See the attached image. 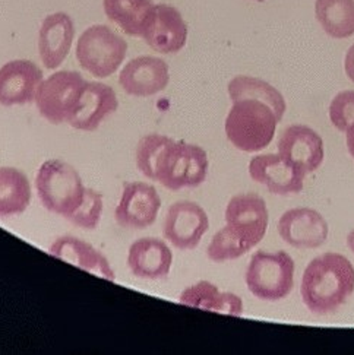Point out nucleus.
Returning a JSON list of instances; mask_svg holds the SVG:
<instances>
[{
	"label": "nucleus",
	"instance_id": "obj_5",
	"mask_svg": "<svg viewBox=\"0 0 354 355\" xmlns=\"http://www.w3.org/2000/svg\"><path fill=\"white\" fill-rule=\"evenodd\" d=\"M35 189L43 207L66 220L81 207L87 190L79 173L60 159L42 164L35 175Z\"/></svg>",
	"mask_w": 354,
	"mask_h": 355
},
{
	"label": "nucleus",
	"instance_id": "obj_8",
	"mask_svg": "<svg viewBox=\"0 0 354 355\" xmlns=\"http://www.w3.org/2000/svg\"><path fill=\"white\" fill-rule=\"evenodd\" d=\"M88 82L79 72L62 71L44 79L35 95V107L51 125L67 123L74 116Z\"/></svg>",
	"mask_w": 354,
	"mask_h": 355
},
{
	"label": "nucleus",
	"instance_id": "obj_13",
	"mask_svg": "<svg viewBox=\"0 0 354 355\" xmlns=\"http://www.w3.org/2000/svg\"><path fill=\"white\" fill-rule=\"evenodd\" d=\"M280 237L296 249H318L328 239V223L315 209L297 208L284 212L278 221Z\"/></svg>",
	"mask_w": 354,
	"mask_h": 355
},
{
	"label": "nucleus",
	"instance_id": "obj_22",
	"mask_svg": "<svg viewBox=\"0 0 354 355\" xmlns=\"http://www.w3.org/2000/svg\"><path fill=\"white\" fill-rule=\"evenodd\" d=\"M106 17L128 35L142 37L153 17V0H104Z\"/></svg>",
	"mask_w": 354,
	"mask_h": 355
},
{
	"label": "nucleus",
	"instance_id": "obj_20",
	"mask_svg": "<svg viewBox=\"0 0 354 355\" xmlns=\"http://www.w3.org/2000/svg\"><path fill=\"white\" fill-rule=\"evenodd\" d=\"M49 253L63 262L90 272V274L108 281H116L115 270L110 266V262L107 261V257L92 248L91 244L78 237L63 236L56 239L49 248Z\"/></svg>",
	"mask_w": 354,
	"mask_h": 355
},
{
	"label": "nucleus",
	"instance_id": "obj_9",
	"mask_svg": "<svg viewBox=\"0 0 354 355\" xmlns=\"http://www.w3.org/2000/svg\"><path fill=\"white\" fill-rule=\"evenodd\" d=\"M210 228L208 215L201 205L190 200L174 202L169 208L162 236L179 250H194Z\"/></svg>",
	"mask_w": 354,
	"mask_h": 355
},
{
	"label": "nucleus",
	"instance_id": "obj_26",
	"mask_svg": "<svg viewBox=\"0 0 354 355\" xmlns=\"http://www.w3.org/2000/svg\"><path fill=\"white\" fill-rule=\"evenodd\" d=\"M330 119L339 132H347L354 125V91L335 95L330 104Z\"/></svg>",
	"mask_w": 354,
	"mask_h": 355
},
{
	"label": "nucleus",
	"instance_id": "obj_11",
	"mask_svg": "<svg viewBox=\"0 0 354 355\" xmlns=\"http://www.w3.org/2000/svg\"><path fill=\"white\" fill-rule=\"evenodd\" d=\"M278 154L307 175L321 167L325 157L323 141L313 129L292 125L280 135Z\"/></svg>",
	"mask_w": 354,
	"mask_h": 355
},
{
	"label": "nucleus",
	"instance_id": "obj_1",
	"mask_svg": "<svg viewBox=\"0 0 354 355\" xmlns=\"http://www.w3.org/2000/svg\"><path fill=\"white\" fill-rule=\"evenodd\" d=\"M228 95L233 105L226 117L227 139L243 153L267 148L287 110L283 94L262 79L239 75L228 82Z\"/></svg>",
	"mask_w": 354,
	"mask_h": 355
},
{
	"label": "nucleus",
	"instance_id": "obj_19",
	"mask_svg": "<svg viewBox=\"0 0 354 355\" xmlns=\"http://www.w3.org/2000/svg\"><path fill=\"white\" fill-rule=\"evenodd\" d=\"M117 108V95L112 87L101 82H88L78 108L67 123L74 129L94 132L100 128L104 119L116 113Z\"/></svg>",
	"mask_w": 354,
	"mask_h": 355
},
{
	"label": "nucleus",
	"instance_id": "obj_15",
	"mask_svg": "<svg viewBox=\"0 0 354 355\" xmlns=\"http://www.w3.org/2000/svg\"><path fill=\"white\" fill-rule=\"evenodd\" d=\"M43 71L31 60H12L0 67V104L24 105L35 101Z\"/></svg>",
	"mask_w": 354,
	"mask_h": 355
},
{
	"label": "nucleus",
	"instance_id": "obj_3",
	"mask_svg": "<svg viewBox=\"0 0 354 355\" xmlns=\"http://www.w3.org/2000/svg\"><path fill=\"white\" fill-rule=\"evenodd\" d=\"M354 293V266L339 253H323L303 272L301 294L305 306L315 315H331Z\"/></svg>",
	"mask_w": 354,
	"mask_h": 355
},
{
	"label": "nucleus",
	"instance_id": "obj_16",
	"mask_svg": "<svg viewBox=\"0 0 354 355\" xmlns=\"http://www.w3.org/2000/svg\"><path fill=\"white\" fill-rule=\"evenodd\" d=\"M153 50L162 54L179 53L187 41V24L171 5H155L142 37Z\"/></svg>",
	"mask_w": 354,
	"mask_h": 355
},
{
	"label": "nucleus",
	"instance_id": "obj_21",
	"mask_svg": "<svg viewBox=\"0 0 354 355\" xmlns=\"http://www.w3.org/2000/svg\"><path fill=\"white\" fill-rule=\"evenodd\" d=\"M179 302L183 306L221 313L227 316L243 315V302L239 295L221 293L219 286L208 281H199L192 286H187L180 294Z\"/></svg>",
	"mask_w": 354,
	"mask_h": 355
},
{
	"label": "nucleus",
	"instance_id": "obj_23",
	"mask_svg": "<svg viewBox=\"0 0 354 355\" xmlns=\"http://www.w3.org/2000/svg\"><path fill=\"white\" fill-rule=\"evenodd\" d=\"M31 195V184L21 170L0 167V220L25 212Z\"/></svg>",
	"mask_w": 354,
	"mask_h": 355
},
{
	"label": "nucleus",
	"instance_id": "obj_29",
	"mask_svg": "<svg viewBox=\"0 0 354 355\" xmlns=\"http://www.w3.org/2000/svg\"><path fill=\"white\" fill-rule=\"evenodd\" d=\"M347 245H348V249L354 253V230L350 231L347 236Z\"/></svg>",
	"mask_w": 354,
	"mask_h": 355
},
{
	"label": "nucleus",
	"instance_id": "obj_25",
	"mask_svg": "<svg viewBox=\"0 0 354 355\" xmlns=\"http://www.w3.org/2000/svg\"><path fill=\"white\" fill-rule=\"evenodd\" d=\"M103 215V195L97 190L88 189L85 190V196L81 207L67 218V221L74 225L92 231L99 227Z\"/></svg>",
	"mask_w": 354,
	"mask_h": 355
},
{
	"label": "nucleus",
	"instance_id": "obj_18",
	"mask_svg": "<svg viewBox=\"0 0 354 355\" xmlns=\"http://www.w3.org/2000/svg\"><path fill=\"white\" fill-rule=\"evenodd\" d=\"M75 37L74 19L65 12L46 17L38 35V53L47 69H58L71 51Z\"/></svg>",
	"mask_w": 354,
	"mask_h": 355
},
{
	"label": "nucleus",
	"instance_id": "obj_27",
	"mask_svg": "<svg viewBox=\"0 0 354 355\" xmlns=\"http://www.w3.org/2000/svg\"><path fill=\"white\" fill-rule=\"evenodd\" d=\"M344 69L351 82H354V44L348 49L344 60Z\"/></svg>",
	"mask_w": 354,
	"mask_h": 355
},
{
	"label": "nucleus",
	"instance_id": "obj_14",
	"mask_svg": "<svg viewBox=\"0 0 354 355\" xmlns=\"http://www.w3.org/2000/svg\"><path fill=\"white\" fill-rule=\"evenodd\" d=\"M170 82L167 63L153 56L135 58L120 71L119 85L132 97H153Z\"/></svg>",
	"mask_w": 354,
	"mask_h": 355
},
{
	"label": "nucleus",
	"instance_id": "obj_6",
	"mask_svg": "<svg viewBox=\"0 0 354 355\" xmlns=\"http://www.w3.org/2000/svg\"><path fill=\"white\" fill-rule=\"evenodd\" d=\"M244 281L256 298L262 302H280L294 286V261L283 250L258 252L251 259Z\"/></svg>",
	"mask_w": 354,
	"mask_h": 355
},
{
	"label": "nucleus",
	"instance_id": "obj_12",
	"mask_svg": "<svg viewBox=\"0 0 354 355\" xmlns=\"http://www.w3.org/2000/svg\"><path fill=\"white\" fill-rule=\"evenodd\" d=\"M249 174L253 182L264 184L269 193L278 196L301 193L306 177L280 154L253 157L249 162Z\"/></svg>",
	"mask_w": 354,
	"mask_h": 355
},
{
	"label": "nucleus",
	"instance_id": "obj_30",
	"mask_svg": "<svg viewBox=\"0 0 354 355\" xmlns=\"http://www.w3.org/2000/svg\"><path fill=\"white\" fill-rule=\"evenodd\" d=\"M256 2H264V0H256Z\"/></svg>",
	"mask_w": 354,
	"mask_h": 355
},
{
	"label": "nucleus",
	"instance_id": "obj_10",
	"mask_svg": "<svg viewBox=\"0 0 354 355\" xmlns=\"http://www.w3.org/2000/svg\"><path fill=\"white\" fill-rule=\"evenodd\" d=\"M161 209V199L153 184L126 182L115 211L116 223L126 230H144L153 225Z\"/></svg>",
	"mask_w": 354,
	"mask_h": 355
},
{
	"label": "nucleus",
	"instance_id": "obj_17",
	"mask_svg": "<svg viewBox=\"0 0 354 355\" xmlns=\"http://www.w3.org/2000/svg\"><path fill=\"white\" fill-rule=\"evenodd\" d=\"M173 265V253L167 243L154 237H144L130 244L128 252V268L132 275L158 281L169 277Z\"/></svg>",
	"mask_w": 354,
	"mask_h": 355
},
{
	"label": "nucleus",
	"instance_id": "obj_24",
	"mask_svg": "<svg viewBox=\"0 0 354 355\" xmlns=\"http://www.w3.org/2000/svg\"><path fill=\"white\" fill-rule=\"evenodd\" d=\"M315 15L332 38L342 40L354 34V0H317Z\"/></svg>",
	"mask_w": 354,
	"mask_h": 355
},
{
	"label": "nucleus",
	"instance_id": "obj_4",
	"mask_svg": "<svg viewBox=\"0 0 354 355\" xmlns=\"http://www.w3.org/2000/svg\"><path fill=\"white\" fill-rule=\"evenodd\" d=\"M208 168L210 161L205 149L167 136L165 145L160 149L149 180L157 182L173 192L195 189L207 180Z\"/></svg>",
	"mask_w": 354,
	"mask_h": 355
},
{
	"label": "nucleus",
	"instance_id": "obj_7",
	"mask_svg": "<svg viewBox=\"0 0 354 355\" xmlns=\"http://www.w3.org/2000/svg\"><path fill=\"white\" fill-rule=\"evenodd\" d=\"M128 53V43L106 25H92L81 34L76 59L95 78H108L117 72Z\"/></svg>",
	"mask_w": 354,
	"mask_h": 355
},
{
	"label": "nucleus",
	"instance_id": "obj_28",
	"mask_svg": "<svg viewBox=\"0 0 354 355\" xmlns=\"http://www.w3.org/2000/svg\"><path fill=\"white\" fill-rule=\"evenodd\" d=\"M347 133V148L350 155L354 158V125L346 132Z\"/></svg>",
	"mask_w": 354,
	"mask_h": 355
},
{
	"label": "nucleus",
	"instance_id": "obj_2",
	"mask_svg": "<svg viewBox=\"0 0 354 355\" xmlns=\"http://www.w3.org/2000/svg\"><path fill=\"white\" fill-rule=\"evenodd\" d=\"M226 227L217 233L207 249L210 261L223 263L251 252L268 230V208L256 193L236 195L226 208Z\"/></svg>",
	"mask_w": 354,
	"mask_h": 355
}]
</instances>
